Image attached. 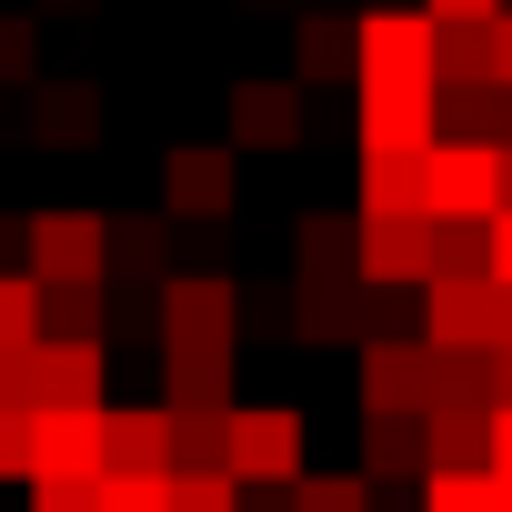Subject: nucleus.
<instances>
[{
  "instance_id": "8",
  "label": "nucleus",
  "mask_w": 512,
  "mask_h": 512,
  "mask_svg": "<svg viewBox=\"0 0 512 512\" xmlns=\"http://www.w3.org/2000/svg\"><path fill=\"white\" fill-rule=\"evenodd\" d=\"M422 342L432 352H492L502 342V282H432L422 292Z\"/></svg>"
},
{
  "instance_id": "14",
  "label": "nucleus",
  "mask_w": 512,
  "mask_h": 512,
  "mask_svg": "<svg viewBox=\"0 0 512 512\" xmlns=\"http://www.w3.org/2000/svg\"><path fill=\"white\" fill-rule=\"evenodd\" d=\"M422 472H432L422 412H362V482H422Z\"/></svg>"
},
{
  "instance_id": "33",
  "label": "nucleus",
  "mask_w": 512,
  "mask_h": 512,
  "mask_svg": "<svg viewBox=\"0 0 512 512\" xmlns=\"http://www.w3.org/2000/svg\"><path fill=\"white\" fill-rule=\"evenodd\" d=\"M0 342H41V282L31 272L0 282Z\"/></svg>"
},
{
  "instance_id": "28",
  "label": "nucleus",
  "mask_w": 512,
  "mask_h": 512,
  "mask_svg": "<svg viewBox=\"0 0 512 512\" xmlns=\"http://www.w3.org/2000/svg\"><path fill=\"white\" fill-rule=\"evenodd\" d=\"M161 272V231L151 221H111V272L101 282H151Z\"/></svg>"
},
{
  "instance_id": "23",
  "label": "nucleus",
  "mask_w": 512,
  "mask_h": 512,
  "mask_svg": "<svg viewBox=\"0 0 512 512\" xmlns=\"http://www.w3.org/2000/svg\"><path fill=\"white\" fill-rule=\"evenodd\" d=\"M432 412H492V352H432Z\"/></svg>"
},
{
  "instance_id": "18",
  "label": "nucleus",
  "mask_w": 512,
  "mask_h": 512,
  "mask_svg": "<svg viewBox=\"0 0 512 512\" xmlns=\"http://www.w3.org/2000/svg\"><path fill=\"white\" fill-rule=\"evenodd\" d=\"M302 282H362V221L352 211H302Z\"/></svg>"
},
{
  "instance_id": "27",
  "label": "nucleus",
  "mask_w": 512,
  "mask_h": 512,
  "mask_svg": "<svg viewBox=\"0 0 512 512\" xmlns=\"http://www.w3.org/2000/svg\"><path fill=\"white\" fill-rule=\"evenodd\" d=\"M292 512H372V482L362 472H302L292 482Z\"/></svg>"
},
{
  "instance_id": "11",
  "label": "nucleus",
  "mask_w": 512,
  "mask_h": 512,
  "mask_svg": "<svg viewBox=\"0 0 512 512\" xmlns=\"http://www.w3.org/2000/svg\"><path fill=\"white\" fill-rule=\"evenodd\" d=\"M362 81H442L432 11H362Z\"/></svg>"
},
{
  "instance_id": "43",
  "label": "nucleus",
  "mask_w": 512,
  "mask_h": 512,
  "mask_svg": "<svg viewBox=\"0 0 512 512\" xmlns=\"http://www.w3.org/2000/svg\"><path fill=\"white\" fill-rule=\"evenodd\" d=\"M502 402H512V342L492 352V412H502Z\"/></svg>"
},
{
  "instance_id": "9",
  "label": "nucleus",
  "mask_w": 512,
  "mask_h": 512,
  "mask_svg": "<svg viewBox=\"0 0 512 512\" xmlns=\"http://www.w3.org/2000/svg\"><path fill=\"white\" fill-rule=\"evenodd\" d=\"M362 412H432V352H422V332H372L362 342Z\"/></svg>"
},
{
  "instance_id": "1",
  "label": "nucleus",
  "mask_w": 512,
  "mask_h": 512,
  "mask_svg": "<svg viewBox=\"0 0 512 512\" xmlns=\"http://www.w3.org/2000/svg\"><path fill=\"white\" fill-rule=\"evenodd\" d=\"M442 221L432 211H362V292H432Z\"/></svg>"
},
{
  "instance_id": "35",
  "label": "nucleus",
  "mask_w": 512,
  "mask_h": 512,
  "mask_svg": "<svg viewBox=\"0 0 512 512\" xmlns=\"http://www.w3.org/2000/svg\"><path fill=\"white\" fill-rule=\"evenodd\" d=\"M31 512H101V482H31Z\"/></svg>"
},
{
  "instance_id": "7",
  "label": "nucleus",
  "mask_w": 512,
  "mask_h": 512,
  "mask_svg": "<svg viewBox=\"0 0 512 512\" xmlns=\"http://www.w3.org/2000/svg\"><path fill=\"white\" fill-rule=\"evenodd\" d=\"M231 191H241L231 141H181V151H161V211H181V221H221Z\"/></svg>"
},
{
  "instance_id": "42",
  "label": "nucleus",
  "mask_w": 512,
  "mask_h": 512,
  "mask_svg": "<svg viewBox=\"0 0 512 512\" xmlns=\"http://www.w3.org/2000/svg\"><path fill=\"white\" fill-rule=\"evenodd\" d=\"M492 81H502V91H512V11H502V21H492Z\"/></svg>"
},
{
  "instance_id": "3",
  "label": "nucleus",
  "mask_w": 512,
  "mask_h": 512,
  "mask_svg": "<svg viewBox=\"0 0 512 512\" xmlns=\"http://www.w3.org/2000/svg\"><path fill=\"white\" fill-rule=\"evenodd\" d=\"M422 211L432 221H492L502 211V151L492 141H432L422 151Z\"/></svg>"
},
{
  "instance_id": "30",
  "label": "nucleus",
  "mask_w": 512,
  "mask_h": 512,
  "mask_svg": "<svg viewBox=\"0 0 512 512\" xmlns=\"http://www.w3.org/2000/svg\"><path fill=\"white\" fill-rule=\"evenodd\" d=\"M21 81H41V31L31 11H0V91H21Z\"/></svg>"
},
{
  "instance_id": "31",
  "label": "nucleus",
  "mask_w": 512,
  "mask_h": 512,
  "mask_svg": "<svg viewBox=\"0 0 512 512\" xmlns=\"http://www.w3.org/2000/svg\"><path fill=\"white\" fill-rule=\"evenodd\" d=\"M101 512H171V472H101Z\"/></svg>"
},
{
  "instance_id": "41",
  "label": "nucleus",
  "mask_w": 512,
  "mask_h": 512,
  "mask_svg": "<svg viewBox=\"0 0 512 512\" xmlns=\"http://www.w3.org/2000/svg\"><path fill=\"white\" fill-rule=\"evenodd\" d=\"M492 472H502V482H512V402H502V412H492Z\"/></svg>"
},
{
  "instance_id": "12",
  "label": "nucleus",
  "mask_w": 512,
  "mask_h": 512,
  "mask_svg": "<svg viewBox=\"0 0 512 512\" xmlns=\"http://www.w3.org/2000/svg\"><path fill=\"white\" fill-rule=\"evenodd\" d=\"M31 412H111L101 342H31Z\"/></svg>"
},
{
  "instance_id": "10",
  "label": "nucleus",
  "mask_w": 512,
  "mask_h": 512,
  "mask_svg": "<svg viewBox=\"0 0 512 512\" xmlns=\"http://www.w3.org/2000/svg\"><path fill=\"white\" fill-rule=\"evenodd\" d=\"M221 121H231V151H292L312 111H302V81H231Z\"/></svg>"
},
{
  "instance_id": "26",
  "label": "nucleus",
  "mask_w": 512,
  "mask_h": 512,
  "mask_svg": "<svg viewBox=\"0 0 512 512\" xmlns=\"http://www.w3.org/2000/svg\"><path fill=\"white\" fill-rule=\"evenodd\" d=\"M432 282H492V221H442V272Z\"/></svg>"
},
{
  "instance_id": "21",
  "label": "nucleus",
  "mask_w": 512,
  "mask_h": 512,
  "mask_svg": "<svg viewBox=\"0 0 512 512\" xmlns=\"http://www.w3.org/2000/svg\"><path fill=\"white\" fill-rule=\"evenodd\" d=\"M432 472H492V412H422Z\"/></svg>"
},
{
  "instance_id": "22",
  "label": "nucleus",
  "mask_w": 512,
  "mask_h": 512,
  "mask_svg": "<svg viewBox=\"0 0 512 512\" xmlns=\"http://www.w3.org/2000/svg\"><path fill=\"white\" fill-rule=\"evenodd\" d=\"M101 282H41V342H101Z\"/></svg>"
},
{
  "instance_id": "19",
  "label": "nucleus",
  "mask_w": 512,
  "mask_h": 512,
  "mask_svg": "<svg viewBox=\"0 0 512 512\" xmlns=\"http://www.w3.org/2000/svg\"><path fill=\"white\" fill-rule=\"evenodd\" d=\"M101 472H171V422L151 412H101Z\"/></svg>"
},
{
  "instance_id": "4",
  "label": "nucleus",
  "mask_w": 512,
  "mask_h": 512,
  "mask_svg": "<svg viewBox=\"0 0 512 512\" xmlns=\"http://www.w3.org/2000/svg\"><path fill=\"white\" fill-rule=\"evenodd\" d=\"M442 141V81H362V151H432Z\"/></svg>"
},
{
  "instance_id": "20",
  "label": "nucleus",
  "mask_w": 512,
  "mask_h": 512,
  "mask_svg": "<svg viewBox=\"0 0 512 512\" xmlns=\"http://www.w3.org/2000/svg\"><path fill=\"white\" fill-rule=\"evenodd\" d=\"M432 71H442V91H482L492 81V21H432Z\"/></svg>"
},
{
  "instance_id": "6",
  "label": "nucleus",
  "mask_w": 512,
  "mask_h": 512,
  "mask_svg": "<svg viewBox=\"0 0 512 512\" xmlns=\"http://www.w3.org/2000/svg\"><path fill=\"white\" fill-rule=\"evenodd\" d=\"M111 221L101 211H31V282H101Z\"/></svg>"
},
{
  "instance_id": "24",
  "label": "nucleus",
  "mask_w": 512,
  "mask_h": 512,
  "mask_svg": "<svg viewBox=\"0 0 512 512\" xmlns=\"http://www.w3.org/2000/svg\"><path fill=\"white\" fill-rule=\"evenodd\" d=\"M362 211H422V161L412 151H362Z\"/></svg>"
},
{
  "instance_id": "15",
  "label": "nucleus",
  "mask_w": 512,
  "mask_h": 512,
  "mask_svg": "<svg viewBox=\"0 0 512 512\" xmlns=\"http://www.w3.org/2000/svg\"><path fill=\"white\" fill-rule=\"evenodd\" d=\"M292 81H302V91H322V81H362V21L312 11V21L292 31Z\"/></svg>"
},
{
  "instance_id": "44",
  "label": "nucleus",
  "mask_w": 512,
  "mask_h": 512,
  "mask_svg": "<svg viewBox=\"0 0 512 512\" xmlns=\"http://www.w3.org/2000/svg\"><path fill=\"white\" fill-rule=\"evenodd\" d=\"M492 482H502V472H492ZM492 512H512V482H502V502H492Z\"/></svg>"
},
{
  "instance_id": "38",
  "label": "nucleus",
  "mask_w": 512,
  "mask_h": 512,
  "mask_svg": "<svg viewBox=\"0 0 512 512\" xmlns=\"http://www.w3.org/2000/svg\"><path fill=\"white\" fill-rule=\"evenodd\" d=\"M432 482V472H422ZM422 482H372V512H422Z\"/></svg>"
},
{
  "instance_id": "37",
  "label": "nucleus",
  "mask_w": 512,
  "mask_h": 512,
  "mask_svg": "<svg viewBox=\"0 0 512 512\" xmlns=\"http://www.w3.org/2000/svg\"><path fill=\"white\" fill-rule=\"evenodd\" d=\"M422 11H432V21H502L512 0H422Z\"/></svg>"
},
{
  "instance_id": "17",
  "label": "nucleus",
  "mask_w": 512,
  "mask_h": 512,
  "mask_svg": "<svg viewBox=\"0 0 512 512\" xmlns=\"http://www.w3.org/2000/svg\"><path fill=\"white\" fill-rule=\"evenodd\" d=\"M91 131H101V91H91V81H31V141L81 151Z\"/></svg>"
},
{
  "instance_id": "40",
  "label": "nucleus",
  "mask_w": 512,
  "mask_h": 512,
  "mask_svg": "<svg viewBox=\"0 0 512 512\" xmlns=\"http://www.w3.org/2000/svg\"><path fill=\"white\" fill-rule=\"evenodd\" d=\"M492 282H512V211H492Z\"/></svg>"
},
{
  "instance_id": "39",
  "label": "nucleus",
  "mask_w": 512,
  "mask_h": 512,
  "mask_svg": "<svg viewBox=\"0 0 512 512\" xmlns=\"http://www.w3.org/2000/svg\"><path fill=\"white\" fill-rule=\"evenodd\" d=\"M241 332H292V322H282V302H272V292H251V302H241Z\"/></svg>"
},
{
  "instance_id": "32",
  "label": "nucleus",
  "mask_w": 512,
  "mask_h": 512,
  "mask_svg": "<svg viewBox=\"0 0 512 512\" xmlns=\"http://www.w3.org/2000/svg\"><path fill=\"white\" fill-rule=\"evenodd\" d=\"M171 512H241L231 472H171Z\"/></svg>"
},
{
  "instance_id": "16",
  "label": "nucleus",
  "mask_w": 512,
  "mask_h": 512,
  "mask_svg": "<svg viewBox=\"0 0 512 512\" xmlns=\"http://www.w3.org/2000/svg\"><path fill=\"white\" fill-rule=\"evenodd\" d=\"M161 412H231V342L161 352Z\"/></svg>"
},
{
  "instance_id": "5",
  "label": "nucleus",
  "mask_w": 512,
  "mask_h": 512,
  "mask_svg": "<svg viewBox=\"0 0 512 512\" xmlns=\"http://www.w3.org/2000/svg\"><path fill=\"white\" fill-rule=\"evenodd\" d=\"M201 342H241V292L221 272H171L161 282V352H201Z\"/></svg>"
},
{
  "instance_id": "13",
  "label": "nucleus",
  "mask_w": 512,
  "mask_h": 512,
  "mask_svg": "<svg viewBox=\"0 0 512 512\" xmlns=\"http://www.w3.org/2000/svg\"><path fill=\"white\" fill-rule=\"evenodd\" d=\"M31 482H101V412H31Z\"/></svg>"
},
{
  "instance_id": "2",
  "label": "nucleus",
  "mask_w": 512,
  "mask_h": 512,
  "mask_svg": "<svg viewBox=\"0 0 512 512\" xmlns=\"http://www.w3.org/2000/svg\"><path fill=\"white\" fill-rule=\"evenodd\" d=\"M221 472L231 482H302V412L292 402H231V432H221Z\"/></svg>"
},
{
  "instance_id": "25",
  "label": "nucleus",
  "mask_w": 512,
  "mask_h": 512,
  "mask_svg": "<svg viewBox=\"0 0 512 512\" xmlns=\"http://www.w3.org/2000/svg\"><path fill=\"white\" fill-rule=\"evenodd\" d=\"M161 422H171V472H221L231 412H161Z\"/></svg>"
},
{
  "instance_id": "36",
  "label": "nucleus",
  "mask_w": 512,
  "mask_h": 512,
  "mask_svg": "<svg viewBox=\"0 0 512 512\" xmlns=\"http://www.w3.org/2000/svg\"><path fill=\"white\" fill-rule=\"evenodd\" d=\"M0 402L31 412V342H0Z\"/></svg>"
},
{
  "instance_id": "29",
  "label": "nucleus",
  "mask_w": 512,
  "mask_h": 512,
  "mask_svg": "<svg viewBox=\"0 0 512 512\" xmlns=\"http://www.w3.org/2000/svg\"><path fill=\"white\" fill-rule=\"evenodd\" d=\"M492 502H502L492 472H432L422 482V512H492Z\"/></svg>"
},
{
  "instance_id": "34",
  "label": "nucleus",
  "mask_w": 512,
  "mask_h": 512,
  "mask_svg": "<svg viewBox=\"0 0 512 512\" xmlns=\"http://www.w3.org/2000/svg\"><path fill=\"white\" fill-rule=\"evenodd\" d=\"M0 472L31 482V412H21V402H0Z\"/></svg>"
}]
</instances>
